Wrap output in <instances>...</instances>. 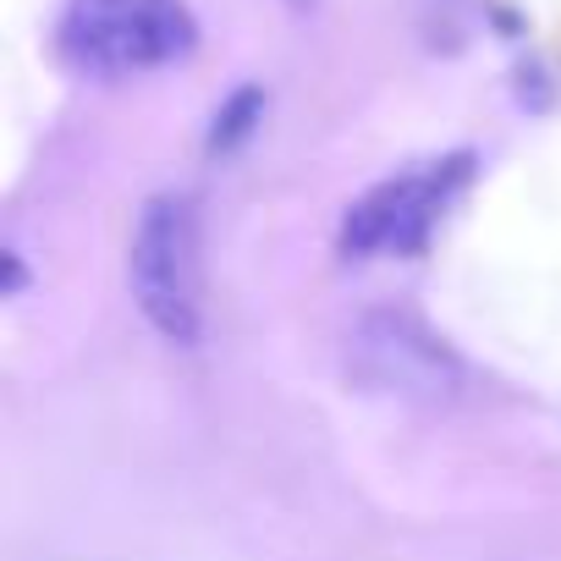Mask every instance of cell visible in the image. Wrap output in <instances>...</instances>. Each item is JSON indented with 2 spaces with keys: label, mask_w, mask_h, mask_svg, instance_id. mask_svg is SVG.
Here are the masks:
<instances>
[{
  "label": "cell",
  "mask_w": 561,
  "mask_h": 561,
  "mask_svg": "<svg viewBox=\"0 0 561 561\" xmlns=\"http://www.w3.org/2000/svg\"><path fill=\"white\" fill-rule=\"evenodd\" d=\"M358 375L391 391H413V397H440L457 386V358L408 314H369L358 325Z\"/></svg>",
  "instance_id": "obj_4"
},
{
  "label": "cell",
  "mask_w": 561,
  "mask_h": 561,
  "mask_svg": "<svg viewBox=\"0 0 561 561\" xmlns=\"http://www.w3.org/2000/svg\"><path fill=\"white\" fill-rule=\"evenodd\" d=\"M127 280L144 320L176 342L198 347L204 336V237H198V204L187 193H154L133 226L127 248Z\"/></svg>",
  "instance_id": "obj_2"
},
{
  "label": "cell",
  "mask_w": 561,
  "mask_h": 561,
  "mask_svg": "<svg viewBox=\"0 0 561 561\" xmlns=\"http://www.w3.org/2000/svg\"><path fill=\"white\" fill-rule=\"evenodd\" d=\"M468 182H473V154L468 149L424 160V165H413L402 176H386L358 204H347V215H342V253H353V259L424 253L435 226L468 193Z\"/></svg>",
  "instance_id": "obj_3"
},
{
  "label": "cell",
  "mask_w": 561,
  "mask_h": 561,
  "mask_svg": "<svg viewBox=\"0 0 561 561\" xmlns=\"http://www.w3.org/2000/svg\"><path fill=\"white\" fill-rule=\"evenodd\" d=\"M298 7H304V0H298Z\"/></svg>",
  "instance_id": "obj_6"
},
{
  "label": "cell",
  "mask_w": 561,
  "mask_h": 561,
  "mask_svg": "<svg viewBox=\"0 0 561 561\" xmlns=\"http://www.w3.org/2000/svg\"><path fill=\"white\" fill-rule=\"evenodd\" d=\"M259 122H264V89H237L220 111H215V122H209V154H231V149H242L253 133H259Z\"/></svg>",
  "instance_id": "obj_5"
},
{
  "label": "cell",
  "mask_w": 561,
  "mask_h": 561,
  "mask_svg": "<svg viewBox=\"0 0 561 561\" xmlns=\"http://www.w3.org/2000/svg\"><path fill=\"white\" fill-rule=\"evenodd\" d=\"M198 23L182 0H67L56 50L78 78L122 83L187 61Z\"/></svg>",
  "instance_id": "obj_1"
}]
</instances>
